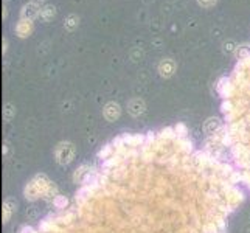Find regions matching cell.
I'll use <instances>...</instances> for the list:
<instances>
[{"instance_id":"1","label":"cell","mask_w":250,"mask_h":233,"mask_svg":"<svg viewBox=\"0 0 250 233\" xmlns=\"http://www.w3.org/2000/svg\"><path fill=\"white\" fill-rule=\"evenodd\" d=\"M41 5L34 3V2H28L27 5L22 6L21 10V19H25V21H33L36 19V17L41 14Z\"/></svg>"},{"instance_id":"2","label":"cell","mask_w":250,"mask_h":233,"mask_svg":"<svg viewBox=\"0 0 250 233\" xmlns=\"http://www.w3.org/2000/svg\"><path fill=\"white\" fill-rule=\"evenodd\" d=\"M216 90L224 100H230L231 93H233V84H231L230 78L222 76L221 80L218 81V84H216Z\"/></svg>"},{"instance_id":"3","label":"cell","mask_w":250,"mask_h":233,"mask_svg":"<svg viewBox=\"0 0 250 233\" xmlns=\"http://www.w3.org/2000/svg\"><path fill=\"white\" fill-rule=\"evenodd\" d=\"M34 30V25H33V21H25V19H21L16 25V34L19 36L21 39H27L31 36V33Z\"/></svg>"},{"instance_id":"4","label":"cell","mask_w":250,"mask_h":233,"mask_svg":"<svg viewBox=\"0 0 250 233\" xmlns=\"http://www.w3.org/2000/svg\"><path fill=\"white\" fill-rule=\"evenodd\" d=\"M176 72V63L172 59H163L159 64V73L163 78H169L172 73Z\"/></svg>"},{"instance_id":"5","label":"cell","mask_w":250,"mask_h":233,"mask_svg":"<svg viewBox=\"0 0 250 233\" xmlns=\"http://www.w3.org/2000/svg\"><path fill=\"white\" fill-rule=\"evenodd\" d=\"M55 16H56V6H55V5L47 3V5L42 6L39 17H41V19L44 21V22H50Z\"/></svg>"},{"instance_id":"6","label":"cell","mask_w":250,"mask_h":233,"mask_svg":"<svg viewBox=\"0 0 250 233\" xmlns=\"http://www.w3.org/2000/svg\"><path fill=\"white\" fill-rule=\"evenodd\" d=\"M78 25H80V16H76V14H68L65 17V21H64V28L67 31H75L76 28H78Z\"/></svg>"},{"instance_id":"7","label":"cell","mask_w":250,"mask_h":233,"mask_svg":"<svg viewBox=\"0 0 250 233\" xmlns=\"http://www.w3.org/2000/svg\"><path fill=\"white\" fill-rule=\"evenodd\" d=\"M104 115L109 120L117 118L120 115V106L117 105V103H109V105L106 106V109H104Z\"/></svg>"},{"instance_id":"8","label":"cell","mask_w":250,"mask_h":233,"mask_svg":"<svg viewBox=\"0 0 250 233\" xmlns=\"http://www.w3.org/2000/svg\"><path fill=\"white\" fill-rule=\"evenodd\" d=\"M235 56H236L238 61H241V59H246L247 56H250V45H249V44H241V45H236Z\"/></svg>"},{"instance_id":"9","label":"cell","mask_w":250,"mask_h":233,"mask_svg":"<svg viewBox=\"0 0 250 233\" xmlns=\"http://www.w3.org/2000/svg\"><path fill=\"white\" fill-rule=\"evenodd\" d=\"M143 109H145V105L142 100H132L131 105H129V110H131V114H134V115L142 114Z\"/></svg>"},{"instance_id":"10","label":"cell","mask_w":250,"mask_h":233,"mask_svg":"<svg viewBox=\"0 0 250 233\" xmlns=\"http://www.w3.org/2000/svg\"><path fill=\"white\" fill-rule=\"evenodd\" d=\"M115 152V146L114 145H106L104 148H103L100 152H98V159H101V160H106V159H109L112 154Z\"/></svg>"},{"instance_id":"11","label":"cell","mask_w":250,"mask_h":233,"mask_svg":"<svg viewBox=\"0 0 250 233\" xmlns=\"http://www.w3.org/2000/svg\"><path fill=\"white\" fill-rule=\"evenodd\" d=\"M174 131H176L177 137H187V134H188V129H187V126H185L184 123L176 125V126H174Z\"/></svg>"},{"instance_id":"12","label":"cell","mask_w":250,"mask_h":233,"mask_svg":"<svg viewBox=\"0 0 250 233\" xmlns=\"http://www.w3.org/2000/svg\"><path fill=\"white\" fill-rule=\"evenodd\" d=\"M55 207L56 209H65L67 207V199L64 196H56L55 197Z\"/></svg>"},{"instance_id":"13","label":"cell","mask_w":250,"mask_h":233,"mask_svg":"<svg viewBox=\"0 0 250 233\" xmlns=\"http://www.w3.org/2000/svg\"><path fill=\"white\" fill-rule=\"evenodd\" d=\"M197 5L202 6V8H211L218 3V0H196Z\"/></svg>"},{"instance_id":"14","label":"cell","mask_w":250,"mask_h":233,"mask_svg":"<svg viewBox=\"0 0 250 233\" xmlns=\"http://www.w3.org/2000/svg\"><path fill=\"white\" fill-rule=\"evenodd\" d=\"M235 50H236V47H231V42H226V44H224V51H233L235 53Z\"/></svg>"},{"instance_id":"15","label":"cell","mask_w":250,"mask_h":233,"mask_svg":"<svg viewBox=\"0 0 250 233\" xmlns=\"http://www.w3.org/2000/svg\"><path fill=\"white\" fill-rule=\"evenodd\" d=\"M21 233H36V232H34L31 227H23V229L21 230Z\"/></svg>"},{"instance_id":"16","label":"cell","mask_w":250,"mask_h":233,"mask_svg":"<svg viewBox=\"0 0 250 233\" xmlns=\"http://www.w3.org/2000/svg\"><path fill=\"white\" fill-rule=\"evenodd\" d=\"M6 48H8V41H6V39H3V53L6 51Z\"/></svg>"},{"instance_id":"17","label":"cell","mask_w":250,"mask_h":233,"mask_svg":"<svg viewBox=\"0 0 250 233\" xmlns=\"http://www.w3.org/2000/svg\"><path fill=\"white\" fill-rule=\"evenodd\" d=\"M2 16H3V19H6V16H8V11H6V6H3V13H2Z\"/></svg>"},{"instance_id":"18","label":"cell","mask_w":250,"mask_h":233,"mask_svg":"<svg viewBox=\"0 0 250 233\" xmlns=\"http://www.w3.org/2000/svg\"><path fill=\"white\" fill-rule=\"evenodd\" d=\"M31 2H34V3H38V5H41V2H44V0H31Z\"/></svg>"}]
</instances>
